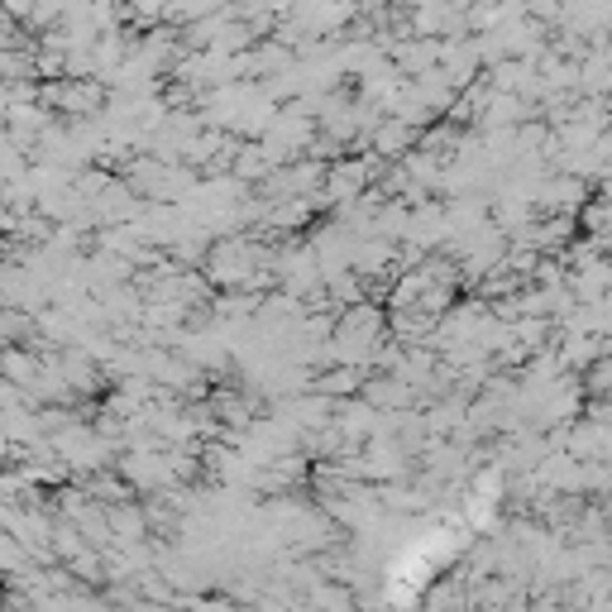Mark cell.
Wrapping results in <instances>:
<instances>
[{"label":"cell","instance_id":"obj_6","mask_svg":"<svg viewBox=\"0 0 612 612\" xmlns=\"http://www.w3.org/2000/svg\"><path fill=\"white\" fill-rule=\"evenodd\" d=\"M407 144H412V125H407V120H383V125H378V134H373V149L378 153H402L407 149Z\"/></svg>","mask_w":612,"mask_h":612},{"label":"cell","instance_id":"obj_5","mask_svg":"<svg viewBox=\"0 0 612 612\" xmlns=\"http://www.w3.org/2000/svg\"><path fill=\"white\" fill-rule=\"evenodd\" d=\"M584 91H589V96H608L612 91V53L608 48H598L589 63H584Z\"/></svg>","mask_w":612,"mask_h":612},{"label":"cell","instance_id":"obj_4","mask_svg":"<svg viewBox=\"0 0 612 612\" xmlns=\"http://www.w3.org/2000/svg\"><path fill=\"white\" fill-rule=\"evenodd\" d=\"M369 173H373V163H350V168H335V173H330V182H326V197H359V192H364V182H369Z\"/></svg>","mask_w":612,"mask_h":612},{"label":"cell","instance_id":"obj_2","mask_svg":"<svg viewBox=\"0 0 612 612\" xmlns=\"http://www.w3.org/2000/svg\"><path fill=\"white\" fill-rule=\"evenodd\" d=\"M579 201H584V182L579 177H555V182L536 187V206H546V211H574Z\"/></svg>","mask_w":612,"mask_h":612},{"label":"cell","instance_id":"obj_3","mask_svg":"<svg viewBox=\"0 0 612 612\" xmlns=\"http://www.w3.org/2000/svg\"><path fill=\"white\" fill-rule=\"evenodd\" d=\"M53 101L63 110H82V115H101L106 110V91L96 82H67V87L53 91Z\"/></svg>","mask_w":612,"mask_h":612},{"label":"cell","instance_id":"obj_1","mask_svg":"<svg viewBox=\"0 0 612 612\" xmlns=\"http://www.w3.org/2000/svg\"><path fill=\"white\" fill-rule=\"evenodd\" d=\"M259 268H263V254L249 240H220L206 254V278L220 287H249Z\"/></svg>","mask_w":612,"mask_h":612},{"label":"cell","instance_id":"obj_7","mask_svg":"<svg viewBox=\"0 0 612 612\" xmlns=\"http://www.w3.org/2000/svg\"><path fill=\"white\" fill-rule=\"evenodd\" d=\"M388 259H393V249L378 240H364L354 249V268H359V273H378V268H388Z\"/></svg>","mask_w":612,"mask_h":612}]
</instances>
